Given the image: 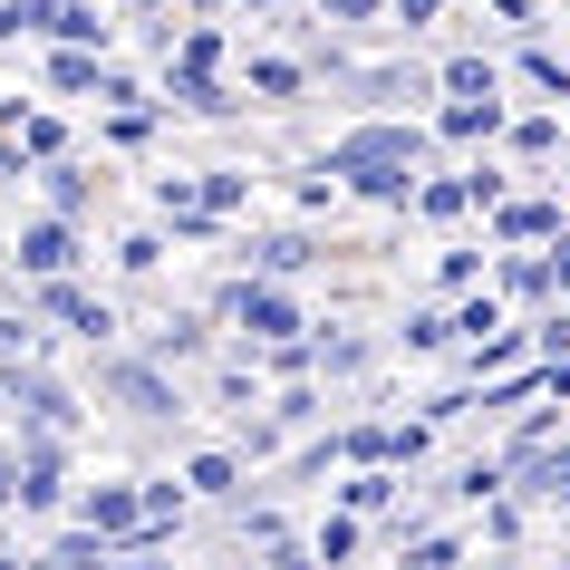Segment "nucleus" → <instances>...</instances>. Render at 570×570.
I'll list each match as a JSON object with an SVG mask.
<instances>
[{"instance_id":"f257e3e1","label":"nucleus","mask_w":570,"mask_h":570,"mask_svg":"<svg viewBox=\"0 0 570 570\" xmlns=\"http://www.w3.org/2000/svg\"><path fill=\"white\" fill-rule=\"evenodd\" d=\"M416 165H425L416 126H358L348 146H330L320 175H348L358 194H377V204H406V194H416Z\"/></svg>"},{"instance_id":"f03ea898","label":"nucleus","mask_w":570,"mask_h":570,"mask_svg":"<svg viewBox=\"0 0 570 570\" xmlns=\"http://www.w3.org/2000/svg\"><path fill=\"white\" fill-rule=\"evenodd\" d=\"M223 320H242L252 338H291L301 330V309H291L281 281H233V291H223Z\"/></svg>"},{"instance_id":"7ed1b4c3","label":"nucleus","mask_w":570,"mask_h":570,"mask_svg":"<svg viewBox=\"0 0 570 570\" xmlns=\"http://www.w3.org/2000/svg\"><path fill=\"white\" fill-rule=\"evenodd\" d=\"M20 271H30V281H68V271H78V233H68L59 213L20 233Z\"/></svg>"},{"instance_id":"20e7f679","label":"nucleus","mask_w":570,"mask_h":570,"mask_svg":"<svg viewBox=\"0 0 570 570\" xmlns=\"http://www.w3.org/2000/svg\"><path fill=\"white\" fill-rule=\"evenodd\" d=\"M39 309H49V320H68L78 338H107V330H117V309H107V301H88L78 281H49V291H39Z\"/></svg>"},{"instance_id":"39448f33","label":"nucleus","mask_w":570,"mask_h":570,"mask_svg":"<svg viewBox=\"0 0 570 570\" xmlns=\"http://www.w3.org/2000/svg\"><path fill=\"white\" fill-rule=\"evenodd\" d=\"M107 387H117L126 406H136V416H175V387H165L155 367H136V358H117V367H107Z\"/></svg>"},{"instance_id":"423d86ee","label":"nucleus","mask_w":570,"mask_h":570,"mask_svg":"<svg viewBox=\"0 0 570 570\" xmlns=\"http://www.w3.org/2000/svg\"><path fill=\"white\" fill-rule=\"evenodd\" d=\"M20 503H30V512L59 503V445H49V435H30V445H20Z\"/></svg>"},{"instance_id":"0eeeda50","label":"nucleus","mask_w":570,"mask_h":570,"mask_svg":"<svg viewBox=\"0 0 570 570\" xmlns=\"http://www.w3.org/2000/svg\"><path fill=\"white\" fill-rule=\"evenodd\" d=\"M136 522H146V503H136V483H97V493H88V532L126 541Z\"/></svg>"},{"instance_id":"6e6552de","label":"nucleus","mask_w":570,"mask_h":570,"mask_svg":"<svg viewBox=\"0 0 570 570\" xmlns=\"http://www.w3.org/2000/svg\"><path fill=\"white\" fill-rule=\"evenodd\" d=\"M10 406H30L39 425H68V416H78V406H68V387H59V377H39V367H20V377H10Z\"/></svg>"},{"instance_id":"1a4fd4ad","label":"nucleus","mask_w":570,"mask_h":570,"mask_svg":"<svg viewBox=\"0 0 570 570\" xmlns=\"http://www.w3.org/2000/svg\"><path fill=\"white\" fill-rule=\"evenodd\" d=\"M503 242H561V204H503Z\"/></svg>"},{"instance_id":"9d476101","label":"nucleus","mask_w":570,"mask_h":570,"mask_svg":"<svg viewBox=\"0 0 570 570\" xmlns=\"http://www.w3.org/2000/svg\"><path fill=\"white\" fill-rule=\"evenodd\" d=\"M252 262H262V281H291V271H309V262H320V252H309L301 233H271L262 252H252Z\"/></svg>"},{"instance_id":"9b49d317","label":"nucleus","mask_w":570,"mask_h":570,"mask_svg":"<svg viewBox=\"0 0 570 570\" xmlns=\"http://www.w3.org/2000/svg\"><path fill=\"white\" fill-rule=\"evenodd\" d=\"M503 126V97H454L445 107V136H493Z\"/></svg>"},{"instance_id":"f8f14e48","label":"nucleus","mask_w":570,"mask_h":570,"mask_svg":"<svg viewBox=\"0 0 570 570\" xmlns=\"http://www.w3.org/2000/svg\"><path fill=\"white\" fill-rule=\"evenodd\" d=\"M165 97H175V107H194V117H223V107H233V97L213 88V78H194V68H175V78H165Z\"/></svg>"},{"instance_id":"ddd939ff","label":"nucleus","mask_w":570,"mask_h":570,"mask_svg":"<svg viewBox=\"0 0 570 570\" xmlns=\"http://www.w3.org/2000/svg\"><path fill=\"white\" fill-rule=\"evenodd\" d=\"M338 503H348V512H377V503H396V474H387V464H367V474H348V483H338Z\"/></svg>"},{"instance_id":"4468645a","label":"nucleus","mask_w":570,"mask_h":570,"mask_svg":"<svg viewBox=\"0 0 570 570\" xmlns=\"http://www.w3.org/2000/svg\"><path fill=\"white\" fill-rule=\"evenodd\" d=\"M416 204L435 213V223H454V213L474 204V175H464V184H454V175H435V184H416Z\"/></svg>"},{"instance_id":"2eb2a0df","label":"nucleus","mask_w":570,"mask_h":570,"mask_svg":"<svg viewBox=\"0 0 570 570\" xmlns=\"http://www.w3.org/2000/svg\"><path fill=\"white\" fill-rule=\"evenodd\" d=\"M348 551H358V512H330L320 541H309V561H348Z\"/></svg>"},{"instance_id":"dca6fc26","label":"nucleus","mask_w":570,"mask_h":570,"mask_svg":"<svg viewBox=\"0 0 570 570\" xmlns=\"http://www.w3.org/2000/svg\"><path fill=\"white\" fill-rule=\"evenodd\" d=\"M184 483H194V493H233L242 464H233V454H194V464H184Z\"/></svg>"},{"instance_id":"f3484780","label":"nucleus","mask_w":570,"mask_h":570,"mask_svg":"<svg viewBox=\"0 0 570 570\" xmlns=\"http://www.w3.org/2000/svg\"><path fill=\"white\" fill-rule=\"evenodd\" d=\"M252 88L262 97H301V59H252Z\"/></svg>"},{"instance_id":"a211bd4d","label":"nucleus","mask_w":570,"mask_h":570,"mask_svg":"<svg viewBox=\"0 0 570 570\" xmlns=\"http://www.w3.org/2000/svg\"><path fill=\"white\" fill-rule=\"evenodd\" d=\"M59 146H68V136H59V117H20V155H39V165H59Z\"/></svg>"},{"instance_id":"6ab92c4d","label":"nucleus","mask_w":570,"mask_h":570,"mask_svg":"<svg viewBox=\"0 0 570 570\" xmlns=\"http://www.w3.org/2000/svg\"><path fill=\"white\" fill-rule=\"evenodd\" d=\"M49 204H59V223H68V213L88 204V175H78V165H49Z\"/></svg>"},{"instance_id":"aec40b11","label":"nucleus","mask_w":570,"mask_h":570,"mask_svg":"<svg viewBox=\"0 0 570 570\" xmlns=\"http://www.w3.org/2000/svg\"><path fill=\"white\" fill-rule=\"evenodd\" d=\"M445 338H454L445 309H416V320H406V348H416V358H425V348H445Z\"/></svg>"},{"instance_id":"412c9836","label":"nucleus","mask_w":570,"mask_h":570,"mask_svg":"<svg viewBox=\"0 0 570 570\" xmlns=\"http://www.w3.org/2000/svg\"><path fill=\"white\" fill-rule=\"evenodd\" d=\"M445 88H454V97H493V88H503V78H493V68H483V59H454V68H445Z\"/></svg>"},{"instance_id":"4be33fe9","label":"nucleus","mask_w":570,"mask_h":570,"mask_svg":"<svg viewBox=\"0 0 570 570\" xmlns=\"http://www.w3.org/2000/svg\"><path fill=\"white\" fill-rule=\"evenodd\" d=\"M522 348H532V338H522V330H493V338H474V367H512V358H522Z\"/></svg>"},{"instance_id":"5701e85b","label":"nucleus","mask_w":570,"mask_h":570,"mask_svg":"<svg viewBox=\"0 0 570 570\" xmlns=\"http://www.w3.org/2000/svg\"><path fill=\"white\" fill-rule=\"evenodd\" d=\"M512 146H522V155H551V146H561V117H522V126H512Z\"/></svg>"},{"instance_id":"b1692460","label":"nucleus","mask_w":570,"mask_h":570,"mask_svg":"<svg viewBox=\"0 0 570 570\" xmlns=\"http://www.w3.org/2000/svg\"><path fill=\"white\" fill-rule=\"evenodd\" d=\"M136 503H146V522H175V512H184V483H136Z\"/></svg>"},{"instance_id":"393cba45","label":"nucleus","mask_w":570,"mask_h":570,"mask_svg":"<svg viewBox=\"0 0 570 570\" xmlns=\"http://www.w3.org/2000/svg\"><path fill=\"white\" fill-rule=\"evenodd\" d=\"M522 78H532V88H551V97H570V68L551 59V49H532V59H522Z\"/></svg>"},{"instance_id":"a878e982","label":"nucleus","mask_w":570,"mask_h":570,"mask_svg":"<svg viewBox=\"0 0 570 570\" xmlns=\"http://www.w3.org/2000/svg\"><path fill=\"white\" fill-rule=\"evenodd\" d=\"M213 59H223V39H213V30H184V68H194V78H213Z\"/></svg>"},{"instance_id":"bb28decb","label":"nucleus","mask_w":570,"mask_h":570,"mask_svg":"<svg viewBox=\"0 0 570 570\" xmlns=\"http://www.w3.org/2000/svg\"><path fill=\"white\" fill-rule=\"evenodd\" d=\"M117 262H126V271H155V262H165V242H155V233H126Z\"/></svg>"},{"instance_id":"cd10ccee","label":"nucleus","mask_w":570,"mask_h":570,"mask_svg":"<svg viewBox=\"0 0 570 570\" xmlns=\"http://www.w3.org/2000/svg\"><path fill=\"white\" fill-rule=\"evenodd\" d=\"M155 348H165V358H194V348H204V330H194V320H165V338H155Z\"/></svg>"},{"instance_id":"c85d7f7f","label":"nucleus","mask_w":570,"mask_h":570,"mask_svg":"<svg viewBox=\"0 0 570 570\" xmlns=\"http://www.w3.org/2000/svg\"><path fill=\"white\" fill-rule=\"evenodd\" d=\"M454 561H464L454 541H416V551H406V570H454Z\"/></svg>"},{"instance_id":"c756f323","label":"nucleus","mask_w":570,"mask_h":570,"mask_svg":"<svg viewBox=\"0 0 570 570\" xmlns=\"http://www.w3.org/2000/svg\"><path fill=\"white\" fill-rule=\"evenodd\" d=\"M532 338H541V358H570V320H561V309H551V320H541Z\"/></svg>"},{"instance_id":"7c9ffc66","label":"nucleus","mask_w":570,"mask_h":570,"mask_svg":"<svg viewBox=\"0 0 570 570\" xmlns=\"http://www.w3.org/2000/svg\"><path fill=\"white\" fill-rule=\"evenodd\" d=\"M320 20H377V0H320Z\"/></svg>"},{"instance_id":"2f4dec72","label":"nucleus","mask_w":570,"mask_h":570,"mask_svg":"<svg viewBox=\"0 0 570 570\" xmlns=\"http://www.w3.org/2000/svg\"><path fill=\"white\" fill-rule=\"evenodd\" d=\"M396 20H406V30H425V20H435V10H445V0H387Z\"/></svg>"},{"instance_id":"473e14b6","label":"nucleus","mask_w":570,"mask_h":570,"mask_svg":"<svg viewBox=\"0 0 570 570\" xmlns=\"http://www.w3.org/2000/svg\"><path fill=\"white\" fill-rule=\"evenodd\" d=\"M30 348V320H0V358H20Z\"/></svg>"},{"instance_id":"72a5a7b5","label":"nucleus","mask_w":570,"mask_h":570,"mask_svg":"<svg viewBox=\"0 0 570 570\" xmlns=\"http://www.w3.org/2000/svg\"><path fill=\"white\" fill-rule=\"evenodd\" d=\"M0 503H20V464H0Z\"/></svg>"},{"instance_id":"f704fd0d","label":"nucleus","mask_w":570,"mask_h":570,"mask_svg":"<svg viewBox=\"0 0 570 570\" xmlns=\"http://www.w3.org/2000/svg\"><path fill=\"white\" fill-rule=\"evenodd\" d=\"M20 165H30V155H20V146H0V184H10V175H20Z\"/></svg>"},{"instance_id":"c9c22d12","label":"nucleus","mask_w":570,"mask_h":570,"mask_svg":"<svg viewBox=\"0 0 570 570\" xmlns=\"http://www.w3.org/2000/svg\"><path fill=\"white\" fill-rule=\"evenodd\" d=\"M242 10H281V0H242Z\"/></svg>"},{"instance_id":"e433bc0d","label":"nucleus","mask_w":570,"mask_h":570,"mask_svg":"<svg viewBox=\"0 0 570 570\" xmlns=\"http://www.w3.org/2000/svg\"><path fill=\"white\" fill-rule=\"evenodd\" d=\"M0 406H10V377H0Z\"/></svg>"},{"instance_id":"4c0bfd02","label":"nucleus","mask_w":570,"mask_h":570,"mask_svg":"<svg viewBox=\"0 0 570 570\" xmlns=\"http://www.w3.org/2000/svg\"><path fill=\"white\" fill-rule=\"evenodd\" d=\"M194 10H223V0H194Z\"/></svg>"},{"instance_id":"58836bf2","label":"nucleus","mask_w":570,"mask_h":570,"mask_svg":"<svg viewBox=\"0 0 570 570\" xmlns=\"http://www.w3.org/2000/svg\"><path fill=\"white\" fill-rule=\"evenodd\" d=\"M0 570H10V561H0Z\"/></svg>"}]
</instances>
